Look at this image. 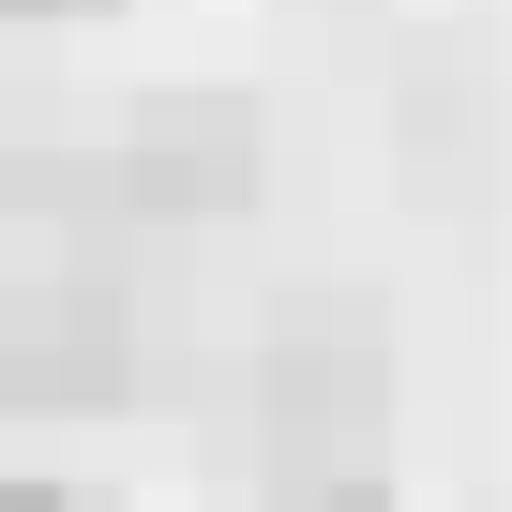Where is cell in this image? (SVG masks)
I'll use <instances>...</instances> for the list:
<instances>
[{
    "mask_svg": "<svg viewBox=\"0 0 512 512\" xmlns=\"http://www.w3.org/2000/svg\"><path fill=\"white\" fill-rule=\"evenodd\" d=\"M0 512H76V497H61V482H16V497H0Z\"/></svg>",
    "mask_w": 512,
    "mask_h": 512,
    "instance_id": "277c9868",
    "label": "cell"
},
{
    "mask_svg": "<svg viewBox=\"0 0 512 512\" xmlns=\"http://www.w3.org/2000/svg\"><path fill=\"white\" fill-rule=\"evenodd\" d=\"M332 512H392V497H362V482H347V497H332Z\"/></svg>",
    "mask_w": 512,
    "mask_h": 512,
    "instance_id": "5b68a950",
    "label": "cell"
},
{
    "mask_svg": "<svg viewBox=\"0 0 512 512\" xmlns=\"http://www.w3.org/2000/svg\"><path fill=\"white\" fill-rule=\"evenodd\" d=\"M121 196L136 211H241L256 196V106L241 91H151L136 151H121Z\"/></svg>",
    "mask_w": 512,
    "mask_h": 512,
    "instance_id": "7a4b0ae2",
    "label": "cell"
},
{
    "mask_svg": "<svg viewBox=\"0 0 512 512\" xmlns=\"http://www.w3.org/2000/svg\"><path fill=\"white\" fill-rule=\"evenodd\" d=\"M362 407H377V362H362V347H287V362H272V422H287V437L362 422Z\"/></svg>",
    "mask_w": 512,
    "mask_h": 512,
    "instance_id": "3957f363",
    "label": "cell"
},
{
    "mask_svg": "<svg viewBox=\"0 0 512 512\" xmlns=\"http://www.w3.org/2000/svg\"><path fill=\"white\" fill-rule=\"evenodd\" d=\"M136 302L106 287V272H61V287H31L16 302V347H0V377H16V407H121L136 392Z\"/></svg>",
    "mask_w": 512,
    "mask_h": 512,
    "instance_id": "6da1fadb",
    "label": "cell"
},
{
    "mask_svg": "<svg viewBox=\"0 0 512 512\" xmlns=\"http://www.w3.org/2000/svg\"><path fill=\"white\" fill-rule=\"evenodd\" d=\"M0 16H46V0H0Z\"/></svg>",
    "mask_w": 512,
    "mask_h": 512,
    "instance_id": "8992f818",
    "label": "cell"
}]
</instances>
